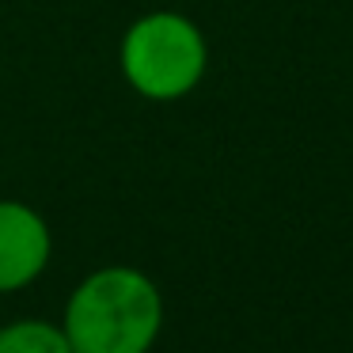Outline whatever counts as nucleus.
<instances>
[{
    "label": "nucleus",
    "mask_w": 353,
    "mask_h": 353,
    "mask_svg": "<svg viewBox=\"0 0 353 353\" xmlns=\"http://www.w3.org/2000/svg\"><path fill=\"white\" fill-rule=\"evenodd\" d=\"M72 353H148L163 330V296L133 266L92 270L61 315Z\"/></svg>",
    "instance_id": "f257e3e1"
},
{
    "label": "nucleus",
    "mask_w": 353,
    "mask_h": 353,
    "mask_svg": "<svg viewBox=\"0 0 353 353\" xmlns=\"http://www.w3.org/2000/svg\"><path fill=\"white\" fill-rule=\"evenodd\" d=\"M118 69L125 84L152 103L190 95L209 69V42L183 12H148L133 19L118 46Z\"/></svg>",
    "instance_id": "f03ea898"
},
{
    "label": "nucleus",
    "mask_w": 353,
    "mask_h": 353,
    "mask_svg": "<svg viewBox=\"0 0 353 353\" xmlns=\"http://www.w3.org/2000/svg\"><path fill=\"white\" fill-rule=\"evenodd\" d=\"M54 254V236L39 209L0 198V296L39 281Z\"/></svg>",
    "instance_id": "7ed1b4c3"
},
{
    "label": "nucleus",
    "mask_w": 353,
    "mask_h": 353,
    "mask_svg": "<svg viewBox=\"0 0 353 353\" xmlns=\"http://www.w3.org/2000/svg\"><path fill=\"white\" fill-rule=\"evenodd\" d=\"M0 353H72L61 323L16 319L0 327Z\"/></svg>",
    "instance_id": "20e7f679"
}]
</instances>
